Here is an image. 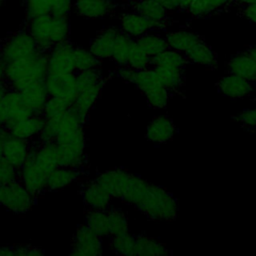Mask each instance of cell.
<instances>
[{
    "label": "cell",
    "instance_id": "ab89813d",
    "mask_svg": "<svg viewBox=\"0 0 256 256\" xmlns=\"http://www.w3.org/2000/svg\"><path fill=\"white\" fill-rule=\"evenodd\" d=\"M25 20L50 14L52 0H22Z\"/></svg>",
    "mask_w": 256,
    "mask_h": 256
},
{
    "label": "cell",
    "instance_id": "7bdbcfd3",
    "mask_svg": "<svg viewBox=\"0 0 256 256\" xmlns=\"http://www.w3.org/2000/svg\"><path fill=\"white\" fill-rule=\"evenodd\" d=\"M128 66L134 70H142L150 66V56H148L135 42L128 60Z\"/></svg>",
    "mask_w": 256,
    "mask_h": 256
},
{
    "label": "cell",
    "instance_id": "680465c9",
    "mask_svg": "<svg viewBox=\"0 0 256 256\" xmlns=\"http://www.w3.org/2000/svg\"><path fill=\"white\" fill-rule=\"evenodd\" d=\"M53 2H54V0H52V3H53ZM51 6H52V4H51Z\"/></svg>",
    "mask_w": 256,
    "mask_h": 256
},
{
    "label": "cell",
    "instance_id": "f907efd6",
    "mask_svg": "<svg viewBox=\"0 0 256 256\" xmlns=\"http://www.w3.org/2000/svg\"><path fill=\"white\" fill-rule=\"evenodd\" d=\"M244 51L246 53H248L254 59V61L256 62V45H248V46L245 47Z\"/></svg>",
    "mask_w": 256,
    "mask_h": 256
},
{
    "label": "cell",
    "instance_id": "b9f144b4",
    "mask_svg": "<svg viewBox=\"0 0 256 256\" xmlns=\"http://www.w3.org/2000/svg\"><path fill=\"white\" fill-rule=\"evenodd\" d=\"M103 80L105 79L103 78L100 69H90L76 72V83L78 92L86 87L97 84Z\"/></svg>",
    "mask_w": 256,
    "mask_h": 256
},
{
    "label": "cell",
    "instance_id": "bcb514c9",
    "mask_svg": "<svg viewBox=\"0 0 256 256\" xmlns=\"http://www.w3.org/2000/svg\"><path fill=\"white\" fill-rule=\"evenodd\" d=\"M167 11L171 12L174 10H178L179 0H157Z\"/></svg>",
    "mask_w": 256,
    "mask_h": 256
},
{
    "label": "cell",
    "instance_id": "f1b7e54d",
    "mask_svg": "<svg viewBox=\"0 0 256 256\" xmlns=\"http://www.w3.org/2000/svg\"><path fill=\"white\" fill-rule=\"evenodd\" d=\"M81 175L82 170L80 169L57 166L49 173L47 177L46 189L47 191H56L63 189L76 182L81 177Z\"/></svg>",
    "mask_w": 256,
    "mask_h": 256
},
{
    "label": "cell",
    "instance_id": "44dd1931",
    "mask_svg": "<svg viewBox=\"0 0 256 256\" xmlns=\"http://www.w3.org/2000/svg\"><path fill=\"white\" fill-rule=\"evenodd\" d=\"M44 122L45 118L42 114H32L24 119L14 122L7 129L11 136L32 141L38 137Z\"/></svg>",
    "mask_w": 256,
    "mask_h": 256
},
{
    "label": "cell",
    "instance_id": "f546056e",
    "mask_svg": "<svg viewBox=\"0 0 256 256\" xmlns=\"http://www.w3.org/2000/svg\"><path fill=\"white\" fill-rule=\"evenodd\" d=\"M173 252L164 245L159 239L147 237L143 234L135 235L133 255H148V256H168Z\"/></svg>",
    "mask_w": 256,
    "mask_h": 256
},
{
    "label": "cell",
    "instance_id": "484cf974",
    "mask_svg": "<svg viewBox=\"0 0 256 256\" xmlns=\"http://www.w3.org/2000/svg\"><path fill=\"white\" fill-rule=\"evenodd\" d=\"M105 80L86 87L78 92V95L71 105V108L80 116L89 119V113L101 95Z\"/></svg>",
    "mask_w": 256,
    "mask_h": 256
},
{
    "label": "cell",
    "instance_id": "277c9868",
    "mask_svg": "<svg viewBox=\"0 0 256 256\" xmlns=\"http://www.w3.org/2000/svg\"><path fill=\"white\" fill-rule=\"evenodd\" d=\"M57 145L58 166L82 170L87 162L85 154L86 136L84 127L60 134L54 140Z\"/></svg>",
    "mask_w": 256,
    "mask_h": 256
},
{
    "label": "cell",
    "instance_id": "1f68e13d",
    "mask_svg": "<svg viewBox=\"0 0 256 256\" xmlns=\"http://www.w3.org/2000/svg\"><path fill=\"white\" fill-rule=\"evenodd\" d=\"M136 44L150 57L171 49L165 38L157 33H145L135 37Z\"/></svg>",
    "mask_w": 256,
    "mask_h": 256
},
{
    "label": "cell",
    "instance_id": "8fae6325",
    "mask_svg": "<svg viewBox=\"0 0 256 256\" xmlns=\"http://www.w3.org/2000/svg\"><path fill=\"white\" fill-rule=\"evenodd\" d=\"M75 45L67 39L55 44L48 52V74L74 73V53Z\"/></svg>",
    "mask_w": 256,
    "mask_h": 256
},
{
    "label": "cell",
    "instance_id": "f35d334b",
    "mask_svg": "<svg viewBox=\"0 0 256 256\" xmlns=\"http://www.w3.org/2000/svg\"><path fill=\"white\" fill-rule=\"evenodd\" d=\"M44 251L40 247L29 244L2 245L0 246V256H41Z\"/></svg>",
    "mask_w": 256,
    "mask_h": 256
},
{
    "label": "cell",
    "instance_id": "7402d4cb",
    "mask_svg": "<svg viewBox=\"0 0 256 256\" xmlns=\"http://www.w3.org/2000/svg\"><path fill=\"white\" fill-rule=\"evenodd\" d=\"M176 127L173 120L167 115L154 117L147 127L146 139L152 143L162 144L170 141L175 134Z\"/></svg>",
    "mask_w": 256,
    "mask_h": 256
},
{
    "label": "cell",
    "instance_id": "ee69618b",
    "mask_svg": "<svg viewBox=\"0 0 256 256\" xmlns=\"http://www.w3.org/2000/svg\"><path fill=\"white\" fill-rule=\"evenodd\" d=\"M232 120L236 121L241 127L246 130L250 128H256V108L245 109L240 114L231 117Z\"/></svg>",
    "mask_w": 256,
    "mask_h": 256
},
{
    "label": "cell",
    "instance_id": "74e56055",
    "mask_svg": "<svg viewBox=\"0 0 256 256\" xmlns=\"http://www.w3.org/2000/svg\"><path fill=\"white\" fill-rule=\"evenodd\" d=\"M135 235L129 231L117 236H110V248L117 254L122 256H132L134 249Z\"/></svg>",
    "mask_w": 256,
    "mask_h": 256
},
{
    "label": "cell",
    "instance_id": "cb8c5ba5",
    "mask_svg": "<svg viewBox=\"0 0 256 256\" xmlns=\"http://www.w3.org/2000/svg\"><path fill=\"white\" fill-rule=\"evenodd\" d=\"M119 19L121 30L134 38L148 32L161 31L155 23L134 12L126 11L120 15Z\"/></svg>",
    "mask_w": 256,
    "mask_h": 256
},
{
    "label": "cell",
    "instance_id": "d590c367",
    "mask_svg": "<svg viewBox=\"0 0 256 256\" xmlns=\"http://www.w3.org/2000/svg\"><path fill=\"white\" fill-rule=\"evenodd\" d=\"M73 59L76 72L90 69H100L101 67V60L94 56L89 50L82 47L75 46Z\"/></svg>",
    "mask_w": 256,
    "mask_h": 256
},
{
    "label": "cell",
    "instance_id": "d6986e66",
    "mask_svg": "<svg viewBox=\"0 0 256 256\" xmlns=\"http://www.w3.org/2000/svg\"><path fill=\"white\" fill-rule=\"evenodd\" d=\"M31 146V141L10 135L3 145L2 157L18 170L28 157Z\"/></svg>",
    "mask_w": 256,
    "mask_h": 256
},
{
    "label": "cell",
    "instance_id": "681fc988",
    "mask_svg": "<svg viewBox=\"0 0 256 256\" xmlns=\"http://www.w3.org/2000/svg\"><path fill=\"white\" fill-rule=\"evenodd\" d=\"M6 85V79H5V65L0 59V87Z\"/></svg>",
    "mask_w": 256,
    "mask_h": 256
},
{
    "label": "cell",
    "instance_id": "ffe728a7",
    "mask_svg": "<svg viewBox=\"0 0 256 256\" xmlns=\"http://www.w3.org/2000/svg\"><path fill=\"white\" fill-rule=\"evenodd\" d=\"M81 194L87 209L107 210L110 207L112 197L95 179L82 186Z\"/></svg>",
    "mask_w": 256,
    "mask_h": 256
},
{
    "label": "cell",
    "instance_id": "30bf717a",
    "mask_svg": "<svg viewBox=\"0 0 256 256\" xmlns=\"http://www.w3.org/2000/svg\"><path fill=\"white\" fill-rule=\"evenodd\" d=\"M48 175L49 174L36 163L31 151L23 165L18 169V179L36 198L47 191L46 181Z\"/></svg>",
    "mask_w": 256,
    "mask_h": 256
},
{
    "label": "cell",
    "instance_id": "3957f363",
    "mask_svg": "<svg viewBox=\"0 0 256 256\" xmlns=\"http://www.w3.org/2000/svg\"><path fill=\"white\" fill-rule=\"evenodd\" d=\"M134 207L153 221H173L177 217L178 203L165 188L147 183Z\"/></svg>",
    "mask_w": 256,
    "mask_h": 256
},
{
    "label": "cell",
    "instance_id": "e575fe53",
    "mask_svg": "<svg viewBox=\"0 0 256 256\" xmlns=\"http://www.w3.org/2000/svg\"><path fill=\"white\" fill-rule=\"evenodd\" d=\"M187 64L188 62L183 53L174 49H168L150 57V66H168L185 69Z\"/></svg>",
    "mask_w": 256,
    "mask_h": 256
},
{
    "label": "cell",
    "instance_id": "ba28073f",
    "mask_svg": "<svg viewBox=\"0 0 256 256\" xmlns=\"http://www.w3.org/2000/svg\"><path fill=\"white\" fill-rule=\"evenodd\" d=\"M119 8L142 15L155 23L160 30H166L174 24L170 12L167 11L157 0H127L119 4Z\"/></svg>",
    "mask_w": 256,
    "mask_h": 256
},
{
    "label": "cell",
    "instance_id": "ac0fdd59",
    "mask_svg": "<svg viewBox=\"0 0 256 256\" xmlns=\"http://www.w3.org/2000/svg\"><path fill=\"white\" fill-rule=\"evenodd\" d=\"M120 31L121 30L116 27L101 29L97 33V35L91 40L89 45V51L100 60L105 58H111L116 38Z\"/></svg>",
    "mask_w": 256,
    "mask_h": 256
},
{
    "label": "cell",
    "instance_id": "816d5d0a",
    "mask_svg": "<svg viewBox=\"0 0 256 256\" xmlns=\"http://www.w3.org/2000/svg\"><path fill=\"white\" fill-rule=\"evenodd\" d=\"M255 2H256V0H240L239 3L236 5V8L238 9V8H241L245 5H247V4H251V3H255Z\"/></svg>",
    "mask_w": 256,
    "mask_h": 256
},
{
    "label": "cell",
    "instance_id": "9a60e30c",
    "mask_svg": "<svg viewBox=\"0 0 256 256\" xmlns=\"http://www.w3.org/2000/svg\"><path fill=\"white\" fill-rule=\"evenodd\" d=\"M73 8L79 16L97 19L114 16L119 4L114 0H74Z\"/></svg>",
    "mask_w": 256,
    "mask_h": 256
},
{
    "label": "cell",
    "instance_id": "d4e9b609",
    "mask_svg": "<svg viewBox=\"0 0 256 256\" xmlns=\"http://www.w3.org/2000/svg\"><path fill=\"white\" fill-rule=\"evenodd\" d=\"M19 93L23 103L33 114H42L44 105L49 97L44 80L31 83Z\"/></svg>",
    "mask_w": 256,
    "mask_h": 256
},
{
    "label": "cell",
    "instance_id": "8d00e7d4",
    "mask_svg": "<svg viewBox=\"0 0 256 256\" xmlns=\"http://www.w3.org/2000/svg\"><path fill=\"white\" fill-rule=\"evenodd\" d=\"M109 237L128 232V219L124 211L119 208L109 207L107 209Z\"/></svg>",
    "mask_w": 256,
    "mask_h": 256
},
{
    "label": "cell",
    "instance_id": "8992f818",
    "mask_svg": "<svg viewBox=\"0 0 256 256\" xmlns=\"http://www.w3.org/2000/svg\"><path fill=\"white\" fill-rule=\"evenodd\" d=\"M37 50L36 41L24 24L0 41V59L4 65L29 56Z\"/></svg>",
    "mask_w": 256,
    "mask_h": 256
},
{
    "label": "cell",
    "instance_id": "6f0895ef",
    "mask_svg": "<svg viewBox=\"0 0 256 256\" xmlns=\"http://www.w3.org/2000/svg\"><path fill=\"white\" fill-rule=\"evenodd\" d=\"M251 101H252L253 103H255V105H256V96L253 97V98H251Z\"/></svg>",
    "mask_w": 256,
    "mask_h": 256
},
{
    "label": "cell",
    "instance_id": "f5cc1de1",
    "mask_svg": "<svg viewBox=\"0 0 256 256\" xmlns=\"http://www.w3.org/2000/svg\"><path fill=\"white\" fill-rule=\"evenodd\" d=\"M240 0H230L229 4H228V10L230 11L233 7H236V5L239 3Z\"/></svg>",
    "mask_w": 256,
    "mask_h": 256
},
{
    "label": "cell",
    "instance_id": "e0dca14e",
    "mask_svg": "<svg viewBox=\"0 0 256 256\" xmlns=\"http://www.w3.org/2000/svg\"><path fill=\"white\" fill-rule=\"evenodd\" d=\"M226 71L256 84V62L244 50L230 56L225 63Z\"/></svg>",
    "mask_w": 256,
    "mask_h": 256
},
{
    "label": "cell",
    "instance_id": "5bb4252c",
    "mask_svg": "<svg viewBox=\"0 0 256 256\" xmlns=\"http://www.w3.org/2000/svg\"><path fill=\"white\" fill-rule=\"evenodd\" d=\"M131 174L132 173L128 172L124 168L116 167L99 173L95 180L110 194L112 198L122 200Z\"/></svg>",
    "mask_w": 256,
    "mask_h": 256
},
{
    "label": "cell",
    "instance_id": "4fadbf2b",
    "mask_svg": "<svg viewBox=\"0 0 256 256\" xmlns=\"http://www.w3.org/2000/svg\"><path fill=\"white\" fill-rule=\"evenodd\" d=\"M44 83L49 96L62 98L71 105L78 95L76 72L67 74H47Z\"/></svg>",
    "mask_w": 256,
    "mask_h": 256
},
{
    "label": "cell",
    "instance_id": "4316f807",
    "mask_svg": "<svg viewBox=\"0 0 256 256\" xmlns=\"http://www.w3.org/2000/svg\"><path fill=\"white\" fill-rule=\"evenodd\" d=\"M183 55L188 64H199L211 70H215L218 66L216 52L205 41L194 45L183 52Z\"/></svg>",
    "mask_w": 256,
    "mask_h": 256
},
{
    "label": "cell",
    "instance_id": "5b68a950",
    "mask_svg": "<svg viewBox=\"0 0 256 256\" xmlns=\"http://www.w3.org/2000/svg\"><path fill=\"white\" fill-rule=\"evenodd\" d=\"M146 97L148 104L155 109L165 108L173 95L162 86L156 72L148 67L142 70H134L130 79Z\"/></svg>",
    "mask_w": 256,
    "mask_h": 256
},
{
    "label": "cell",
    "instance_id": "2e32d148",
    "mask_svg": "<svg viewBox=\"0 0 256 256\" xmlns=\"http://www.w3.org/2000/svg\"><path fill=\"white\" fill-rule=\"evenodd\" d=\"M256 84L230 73L221 77L216 83L218 92L231 99H240L249 96L253 93Z\"/></svg>",
    "mask_w": 256,
    "mask_h": 256
},
{
    "label": "cell",
    "instance_id": "60d3db41",
    "mask_svg": "<svg viewBox=\"0 0 256 256\" xmlns=\"http://www.w3.org/2000/svg\"><path fill=\"white\" fill-rule=\"evenodd\" d=\"M70 107H71V104L66 100L58 97L49 96L44 105L42 116L45 119L56 118L64 114Z\"/></svg>",
    "mask_w": 256,
    "mask_h": 256
},
{
    "label": "cell",
    "instance_id": "db71d44e",
    "mask_svg": "<svg viewBox=\"0 0 256 256\" xmlns=\"http://www.w3.org/2000/svg\"><path fill=\"white\" fill-rule=\"evenodd\" d=\"M8 88V86L7 85H5V86H1L0 87V101L2 100V97H3V95H4V93H5V91H6V89Z\"/></svg>",
    "mask_w": 256,
    "mask_h": 256
},
{
    "label": "cell",
    "instance_id": "603a6c76",
    "mask_svg": "<svg viewBox=\"0 0 256 256\" xmlns=\"http://www.w3.org/2000/svg\"><path fill=\"white\" fill-rule=\"evenodd\" d=\"M156 72L160 83L173 96L182 95V90L185 86V69L179 67L168 66H151Z\"/></svg>",
    "mask_w": 256,
    "mask_h": 256
},
{
    "label": "cell",
    "instance_id": "6da1fadb",
    "mask_svg": "<svg viewBox=\"0 0 256 256\" xmlns=\"http://www.w3.org/2000/svg\"><path fill=\"white\" fill-rule=\"evenodd\" d=\"M48 74V53L37 50L24 58L5 64L6 85L18 92Z\"/></svg>",
    "mask_w": 256,
    "mask_h": 256
},
{
    "label": "cell",
    "instance_id": "7a4b0ae2",
    "mask_svg": "<svg viewBox=\"0 0 256 256\" xmlns=\"http://www.w3.org/2000/svg\"><path fill=\"white\" fill-rule=\"evenodd\" d=\"M23 24L35 39L38 50L46 53L55 44L69 39L70 23L67 16L45 14L24 20Z\"/></svg>",
    "mask_w": 256,
    "mask_h": 256
},
{
    "label": "cell",
    "instance_id": "7c38bea8",
    "mask_svg": "<svg viewBox=\"0 0 256 256\" xmlns=\"http://www.w3.org/2000/svg\"><path fill=\"white\" fill-rule=\"evenodd\" d=\"M102 253V237L86 224L78 226L71 243L70 255L96 256Z\"/></svg>",
    "mask_w": 256,
    "mask_h": 256
},
{
    "label": "cell",
    "instance_id": "4dcf8cb0",
    "mask_svg": "<svg viewBox=\"0 0 256 256\" xmlns=\"http://www.w3.org/2000/svg\"><path fill=\"white\" fill-rule=\"evenodd\" d=\"M165 39L171 49L180 51L182 53L192 48L194 45L205 41L204 36L190 31L169 32L166 34Z\"/></svg>",
    "mask_w": 256,
    "mask_h": 256
},
{
    "label": "cell",
    "instance_id": "7dc6e473",
    "mask_svg": "<svg viewBox=\"0 0 256 256\" xmlns=\"http://www.w3.org/2000/svg\"><path fill=\"white\" fill-rule=\"evenodd\" d=\"M10 133L7 128L5 127H0V157H2V149L5 141L9 138Z\"/></svg>",
    "mask_w": 256,
    "mask_h": 256
},
{
    "label": "cell",
    "instance_id": "f6af8a7d",
    "mask_svg": "<svg viewBox=\"0 0 256 256\" xmlns=\"http://www.w3.org/2000/svg\"><path fill=\"white\" fill-rule=\"evenodd\" d=\"M237 14L240 17H244L248 19L251 23L256 25V2L247 4L241 8L237 9Z\"/></svg>",
    "mask_w": 256,
    "mask_h": 256
},
{
    "label": "cell",
    "instance_id": "52a82bcc",
    "mask_svg": "<svg viewBox=\"0 0 256 256\" xmlns=\"http://www.w3.org/2000/svg\"><path fill=\"white\" fill-rule=\"evenodd\" d=\"M36 203L32 195L17 178L0 186V205L15 214H25Z\"/></svg>",
    "mask_w": 256,
    "mask_h": 256
},
{
    "label": "cell",
    "instance_id": "836d02e7",
    "mask_svg": "<svg viewBox=\"0 0 256 256\" xmlns=\"http://www.w3.org/2000/svg\"><path fill=\"white\" fill-rule=\"evenodd\" d=\"M85 224L100 237L109 236L107 210L88 209L85 214Z\"/></svg>",
    "mask_w": 256,
    "mask_h": 256
},
{
    "label": "cell",
    "instance_id": "9f6ffc18",
    "mask_svg": "<svg viewBox=\"0 0 256 256\" xmlns=\"http://www.w3.org/2000/svg\"><path fill=\"white\" fill-rule=\"evenodd\" d=\"M5 1H6V0H0V10H1V7L3 6V4L5 3Z\"/></svg>",
    "mask_w": 256,
    "mask_h": 256
},
{
    "label": "cell",
    "instance_id": "9c48e42d",
    "mask_svg": "<svg viewBox=\"0 0 256 256\" xmlns=\"http://www.w3.org/2000/svg\"><path fill=\"white\" fill-rule=\"evenodd\" d=\"M32 114L23 103L20 93L8 87L0 101V127L8 128L14 122Z\"/></svg>",
    "mask_w": 256,
    "mask_h": 256
},
{
    "label": "cell",
    "instance_id": "11a10c76",
    "mask_svg": "<svg viewBox=\"0 0 256 256\" xmlns=\"http://www.w3.org/2000/svg\"><path fill=\"white\" fill-rule=\"evenodd\" d=\"M246 131H247L249 134H252V135H255V136H256V128H250V129H246Z\"/></svg>",
    "mask_w": 256,
    "mask_h": 256
},
{
    "label": "cell",
    "instance_id": "d6a6232c",
    "mask_svg": "<svg viewBox=\"0 0 256 256\" xmlns=\"http://www.w3.org/2000/svg\"><path fill=\"white\" fill-rule=\"evenodd\" d=\"M135 44V38L122 30L116 38L111 58L119 66H128V60L131 50Z\"/></svg>",
    "mask_w": 256,
    "mask_h": 256
},
{
    "label": "cell",
    "instance_id": "83f0119b",
    "mask_svg": "<svg viewBox=\"0 0 256 256\" xmlns=\"http://www.w3.org/2000/svg\"><path fill=\"white\" fill-rule=\"evenodd\" d=\"M230 0H194L185 12L192 18H209L229 12L228 4Z\"/></svg>",
    "mask_w": 256,
    "mask_h": 256
},
{
    "label": "cell",
    "instance_id": "c3c4849f",
    "mask_svg": "<svg viewBox=\"0 0 256 256\" xmlns=\"http://www.w3.org/2000/svg\"><path fill=\"white\" fill-rule=\"evenodd\" d=\"M194 0H179V6H178V11L179 12H185L187 8L191 5V3Z\"/></svg>",
    "mask_w": 256,
    "mask_h": 256
}]
</instances>
